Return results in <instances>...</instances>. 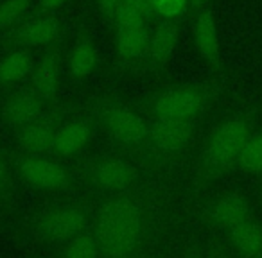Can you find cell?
Masks as SVG:
<instances>
[{
  "label": "cell",
  "mask_w": 262,
  "mask_h": 258,
  "mask_svg": "<svg viewBox=\"0 0 262 258\" xmlns=\"http://www.w3.org/2000/svg\"><path fill=\"white\" fill-rule=\"evenodd\" d=\"M94 2H95L97 11L101 13V16L106 20V24L112 27L113 15H115V9H117V6H119L120 0H94Z\"/></svg>",
  "instance_id": "28"
},
{
  "label": "cell",
  "mask_w": 262,
  "mask_h": 258,
  "mask_svg": "<svg viewBox=\"0 0 262 258\" xmlns=\"http://www.w3.org/2000/svg\"><path fill=\"white\" fill-rule=\"evenodd\" d=\"M151 6L155 22H187L190 18V0H151Z\"/></svg>",
  "instance_id": "23"
},
{
  "label": "cell",
  "mask_w": 262,
  "mask_h": 258,
  "mask_svg": "<svg viewBox=\"0 0 262 258\" xmlns=\"http://www.w3.org/2000/svg\"><path fill=\"white\" fill-rule=\"evenodd\" d=\"M63 43L65 41H59V43H54L40 51L33 74L27 81V84L47 102H54L59 95V90H61L67 59Z\"/></svg>",
  "instance_id": "9"
},
{
  "label": "cell",
  "mask_w": 262,
  "mask_h": 258,
  "mask_svg": "<svg viewBox=\"0 0 262 258\" xmlns=\"http://www.w3.org/2000/svg\"><path fill=\"white\" fill-rule=\"evenodd\" d=\"M257 215V201L246 192L230 190L208 201L205 208V219L212 228L225 235L228 229Z\"/></svg>",
  "instance_id": "8"
},
{
  "label": "cell",
  "mask_w": 262,
  "mask_h": 258,
  "mask_svg": "<svg viewBox=\"0 0 262 258\" xmlns=\"http://www.w3.org/2000/svg\"><path fill=\"white\" fill-rule=\"evenodd\" d=\"M36 0H0V34L22 24L33 13Z\"/></svg>",
  "instance_id": "22"
},
{
  "label": "cell",
  "mask_w": 262,
  "mask_h": 258,
  "mask_svg": "<svg viewBox=\"0 0 262 258\" xmlns=\"http://www.w3.org/2000/svg\"><path fill=\"white\" fill-rule=\"evenodd\" d=\"M16 171L27 185L38 190H45V192L63 190L70 183V172L59 161L40 156V154L24 153Z\"/></svg>",
  "instance_id": "12"
},
{
  "label": "cell",
  "mask_w": 262,
  "mask_h": 258,
  "mask_svg": "<svg viewBox=\"0 0 262 258\" xmlns=\"http://www.w3.org/2000/svg\"><path fill=\"white\" fill-rule=\"evenodd\" d=\"M36 51L31 49H9L0 58V90L13 88L29 81L36 63Z\"/></svg>",
  "instance_id": "20"
},
{
  "label": "cell",
  "mask_w": 262,
  "mask_h": 258,
  "mask_svg": "<svg viewBox=\"0 0 262 258\" xmlns=\"http://www.w3.org/2000/svg\"><path fill=\"white\" fill-rule=\"evenodd\" d=\"M142 210L133 197L113 196L99 208L97 240L106 254L120 258L135 249L142 235Z\"/></svg>",
  "instance_id": "3"
},
{
  "label": "cell",
  "mask_w": 262,
  "mask_h": 258,
  "mask_svg": "<svg viewBox=\"0 0 262 258\" xmlns=\"http://www.w3.org/2000/svg\"><path fill=\"white\" fill-rule=\"evenodd\" d=\"M0 120H2V119H0Z\"/></svg>",
  "instance_id": "34"
},
{
  "label": "cell",
  "mask_w": 262,
  "mask_h": 258,
  "mask_svg": "<svg viewBox=\"0 0 262 258\" xmlns=\"http://www.w3.org/2000/svg\"><path fill=\"white\" fill-rule=\"evenodd\" d=\"M153 24H142L131 29L113 31V51H115V70L119 74H142L149 47Z\"/></svg>",
  "instance_id": "10"
},
{
  "label": "cell",
  "mask_w": 262,
  "mask_h": 258,
  "mask_svg": "<svg viewBox=\"0 0 262 258\" xmlns=\"http://www.w3.org/2000/svg\"><path fill=\"white\" fill-rule=\"evenodd\" d=\"M70 0H36L31 15H52L59 13Z\"/></svg>",
  "instance_id": "26"
},
{
  "label": "cell",
  "mask_w": 262,
  "mask_h": 258,
  "mask_svg": "<svg viewBox=\"0 0 262 258\" xmlns=\"http://www.w3.org/2000/svg\"><path fill=\"white\" fill-rule=\"evenodd\" d=\"M59 126L61 124L56 119L43 115L34 122L16 129V144L26 154L47 156L54 151V140Z\"/></svg>",
  "instance_id": "17"
},
{
  "label": "cell",
  "mask_w": 262,
  "mask_h": 258,
  "mask_svg": "<svg viewBox=\"0 0 262 258\" xmlns=\"http://www.w3.org/2000/svg\"><path fill=\"white\" fill-rule=\"evenodd\" d=\"M86 224L84 214L76 206H59L45 212L38 221V229L49 240H70L79 235Z\"/></svg>",
  "instance_id": "16"
},
{
  "label": "cell",
  "mask_w": 262,
  "mask_h": 258,
  "mask_svg": "<svg viewBox=\"0 0 262 258\" xmlns=\"http://www.w3.org/2000/svg\"><path fill=\"white\" fill-rule=\"evenodd\" d=\"M99 54L95 47V38L90 26L81 20L76 26V33L72 38L69 52L65 59V74L72 83L86 81L97 68Z\"/></svg>",
  "instance_id": "13"
},
{
  "label": "cell",
  "mask_w": 262,
  "mask_h": 258,
  "mask_svg": "<svg viewBox=\"0 0 262 258\" xmlns=\"http://www.w3.org/2000/svg\"><path fill=\"white\" fill-rule=\"evenodd\" d=\"M189 258H203V256H200V254H190Z\"/></svg>",
  "instance_id": "32"
},
{
  "label": "cell",
  "mask_w": 262,
  "mask_h": 258,
  "mask_svg": "<svg viewBox=\"0 0 262 258\" xmlns=\"http://www.w3.org/2000/svg\"><path fill=\"white\" fill-rule=\"evenodd\" d=\"M92 136H94V124L88 119H77L61 124L56 133L52 153L63 158H72L86 149V146L92 142Z\"/></svg>",
  "instance_id": "19"
},
{
  "label": "cell",
  "mask_w": 262,
  "mask_h": 258,
  "mask_svg": "<svg viewBox=\"0 0 262 258\" xmlns=\"http://www.w3.org/2000/svg\"><path fill=\"white\" fill-rule=\"evenodd\" d=\"M228 79L212 77L200 83L165 84L144 99V108L153 119H201L228 88Z\"/></svg>",
  "instance_id": "2"
},
{
  "label": "cell",
  "mask_w": 262,
  "mask_h": 258,
  "mask_svg": "<svg viewBox=\"0 0 262 258\" xmlns=\"http://www.w3.org/2000/svg\"><path fill=\"white\" fill-rule=\"evenodd\" d=\"M208 258H228V256H226L225 253H221V251H215V253H212Z\"/></svg>",
  "instance_id": "31"
},
{
  "label": "cell",
  "mask_w": 262,
  "mask_h": 258,
  "mask_svg": "<svg viewBox=\"0 0 262 258\" xmlns=\"http://www.w3.org/2000/svg\"><path fill=\"white\" fill-rule=\"evenodd\" d=\"M142 24H151L142 13H139L137 9H133L131 6L119 2L115 9V15H113L112 29H131V27H139Z\"/></svg>",
  "instance_id": "25"
},
{
  "label": "cell",
  "mask_w": 262,
  "mask_h": 258,
  "mask_svg": "<svg viewBox=\"0 0 262 258\" xmlns=\"http://www.w3.org/2000/svg\"><path fill=\"white\" fill-rule=\"evenodd\" d=\"M86 174L95 186L108 192L129 190L139 179V171L135 165L119 156L97 158L88 165Z\"/></svg>",
  "instance_id": "15"
},
{
  "label": "cell",
  "mask_w": 262,
  "mask_h": 258,
  "mask_svg": "<svg viewBox=\"0 0 262 258\" xmlns=\"http://www.w3.org/2000/svg\"><path fill=\"white\" fill-rule=\"evenodd\" d=\"M260 178H262V176H260Z\"/></svg>",
  "instance_id": "35"
},
{
  "label": "cell",
  "mask_w": 262,
  "mask_h": 258,
  "mask_svg": "<svg viewBox=\"0 0 262 258\" xmlns=\"http://www.w3.org/2000/svg\"><path fill=\"white\" fill-rule=\"evenodd\" d=\"M235 258H260L262 247V217H251L225 233Z\"/></svg>",
  "instance_id": "18"
},
{
  "label": "cell",
  "mask_w": 262,
  "mask_h": 258,
  "mask_svg": "<svg viewBox=\"0 0 262 258\" xmlns=\"http://www.w3.org/2000/svg\"><path fill=\"white\" fill-rule=\"evenodd\" d=\"M47 104L49 102L43 101L29 84L11 88V91L0 104V119L13 129H20L43 116L47 111Z\"/></svg>",
  "instance_id": "14"
},
{
  "label": "cell",
  "mask_w": 262,
  "mask_h": 258,
  "mask_svg": "<svg viewBox=\"0 0 262 258\" xmlns=\"http://www.w3.org/2000/svg\"><path fill=\"white\" fill-rule=\"evenodd\" d=\"M183 24L185 22H172V20H160L155 24L142 74L158 77L167 72L176 54V49H178L180 38H182Z\"/></svg>",
  "instance_id": "11"
},
{
  "label": "cell",
  "mask_w": 262,
  "mask_h": 258,
  "mask_svg": "<svg viewBox=\"0 0 262 258\" xmlns=\"http://www.w3.org/2000/svg\"><path fill=\"white\" fill-rule=\"evenodd\" d=\"M65 258H97V242L94 237L79 233L69 240L65 247Z\"/></svg>",
  "instance_id": "24"
},
{
  "label": "cell",
  "mask_w": 262,
  "mask_h": 258,
  "mask_svg": "<svg viewBox=\"0 0 262 258\" xmlns=\"http://www.w3.org/2000/svg\"><path fill=\"white\" fill-rule=\"evenodd\" d=\"M235 171L244 176H253V178L262 176V119L248 138L235 165Z\"/></svg>",
  "instance_id": "21"
},
{
  "label": "cell",
  "mask_w": 262,
  "mask_h": 258,
  "mask_svg": "<svg viewBox=\"0 0 262 258\" xmlns=\"http://www.w3.org/2000/svg\"><path fill=\"white\" fill-rule=\"evenodd\" d=\"M97 115L104 131L117 144H122L129 149L147 146L149 122L137 109L129 108L113 95H106L101 102H97Z\"/></svg>",
  "instance_id": "4"
},
{
  "label": "cell",
  "mask_w": 262,
  "mask_h": 258,
  "mask_svg": "<svg viewBox=\"0 0 262 258\" xmlns=\"http://www.w3.org/2000/svg\"><path fill=\"white\" fill-rule=\"evenodd\" d=\"M212 4H214V0H190V18H192L196 13H200L201 9L210 8Z\"/></svg>",
  "instance_id": "30"
},
{
  "label": "cell",
  "mask_w": 262,
  "mask_h": 258,
  "mask_svg": "<svg viewBox=\"0 0 262 258\" xmlns=\"http://www.w3.org/2000/svg\"><path fill=\"white\" fill-rule=\"evenodd\" d=\"M260 119L262 102L248 101L228 111L212 127L198 158V185L207 186L235 171L241 153Z\"/></svg>",
  "instance_id": "1"
},
{
  "label": "cell",
  "mask_w": 262,
  "mask_h": 258,
  "mask_svg": "<svg viewBox=\"0 0 262 258\" xmlns=\"http://www.w3.org/2000/svg\"><path fill=\"white\" fill-rule=\"evenodd\" d=\"M11 165H9L8 158L0 153V197H4L9 192V186H11Z\"/></svg>",
  "instance_id": "27"
},
{
  "label": "cell",
  "mask_w": 262,
  "mask_h": 258,
  "mask_svg": "<svg viewBox=\"0 0 262 258\" xmlns=\"http://www.w3.org/2000/svg\"><path fill=\"white\" fill-rule=\"evenodd\" d=\"M124 4L131 6L133 9H137L139 13H142L151 24L155 22V16H153V6H151V0H120Z\"/></svg>",
  "instance_id": "29"
},
{
  "label": "cell",
  "mask_w": 262,
  "mask_h": 258,
  "mask_svg": "<svg viewBox=\"0 0 262 258\" xmlns=\"http://www.w3.org/2000/svg\"><path fill=\"white\" fill-rule=\"evenodd\" d=\"M260 258H262V247H260Z\"/></svg>",
  "instance_id": "33"
},
{
  "label": "cell",
  "mask_w": 262,
  "mask_h": 258,
  "mask_svg": "<svg viewBox=\"0 0 262 258\" xmlns=\"http://www.w3.org/2000/svg\"><path fill=\"white\" fill-rule=\"evenodd\" d=\"M260 201H262V199H260Z\"/></svg>",
  "instance_id": "36"
},
{
  "label": "cell",
  "mask_w": 262,
  "mask_h": 258,
  "mask_svg": "<svg viewBox=\"0 0 262 258\" xmlns=\"http://www.w3.org/2000/svg\"><path fill=\"white\" fill-rule=\"evenodd\" d=\"M189 22L190 27H192L194 49H196L200 59L207 65V68L215 77L228 79L226 65L221 52V41H219V31H217V20H215L214 6L201 9Z\"/></svg>",
  "instance_id": "7"
},
{
  "label": "cell",
  "mask_w": 262,
  "mask_h": 258,
  "mask_svg": "<svg viewBox=\"0 0 262 258\" xmlns=\"http://www.w3.org/2000/svg\"><path fill=\"white\" fill-rule=\"evenodd\" d=\"M67 22L61 15H29L22 24L0 34V49H31L43 51L59 41H65Z\"/></svg>",
  "instance_id": "5"
},
{
  "label": "cell",
  "mask_w": 262,
  "mask_h": 258,
  "mask_svg": "<svg viewBox=\"0 0 262 258\" xmlns=\"http://www.w3.org/2000/svg\"><path fill=\"white\" fill-rule=\"evenodd\" d=\"M198 131H200V119H153V122H149L147 147L165 158L182 156L194 146Z\"/></svg>",
  "instance_id": "6"
}]
</instances>
